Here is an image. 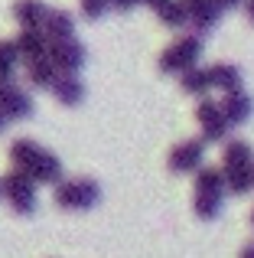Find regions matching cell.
Masks as SVG:
<instances>
[{
    "instance_id": "obj_3",
    "label": "cell",
    "mask_w": 254,
    "mask_h": 258,
    "mask_svg": "<svg viewBox=\"0 0 254 258\" xmlns=\"http://www.w3.org/2000/svg\"><path fill=\"white\" fill-rule=\"evenodd\" d=\"M225 173L222 167H202L196 173V200H192V209H196L199 219H215L222 213L225 203Z\"/></svg>"
},
{
    "instance_id": "obj_22",
    "label": "cell",
    "mask_w": 254,
    "mask_h": 258,
    "mask_svg": "<svg viewBox=\"0 0 254 258\" xmlns=\"http://www.w3.org/2000/svg\"><path fill=\"white\" fill-rule=\"evenodd\" d=\"M104 10H108V0H82V13H85L88 20L104 17Z\"/></svg>"
},
{
    "instance_id": "obj_20",
    "label": "cell",
    "mask_w": 254,
    "mask_h": 258,
    "mask_svg": "<svg viewBox=\"0 0 254 258\" xmlns=\"http://www.w3.org/2000/svg\"><path fill=\"white\" fill-rule=\"evenodd\" d=\"M17 62H20V52L13 46V39H0V82H10Z\"/></svg>"
},
{
    "instance_id": "obj_2",
    "label": "cell",
    "mask_w": 254,
    "mask_h": 258,
    "mask_svg": "<svg viewBox=\"0 0 254 258\" xmlns=\"http://www.w3.org/2000/svg\"><path fill=\"white\" fill-rule=\"evenodd\" d=\"M222 173H225V186L228 193L244 196L254 189V154L251 144L244 141H228L222 151Z\"/></svg>"
},
{
    "instance_id": "obj_9",
    "label": "cell",
    "mask_w": 254,
    "mask_h": 258,
    "mask_svg": "<svg viewBox=\"0 0 254 258\" xmlns=\"http://www.w3.org/2000/svg\"><path fill=\"white\" fill-rule=\"evenodd\" d=\"M196 121L199 127H202V141H225V134H228V118H225L222 105H215V101L202 98L196 108Z\"/></svg>"
},
{
    "instance_id": "obj_10",
    "label": "cell",
    "mask_w": 254,
    "mask_h": 258,
    "mask_svg": "<svg viewBox=\"0 0 254 258\" xmlns=\"http://www.w3.org/2000/svg\"><path fill=\"white\" fill-rule=\"evenodd\" d=\"M0 114L7 121H23L33 114V98L13 82H0Z\"/></svg>"
},
{
    "instance_id": "obj_6",
    "label": "cell",
    "mask_w": 254,
    "mask_h": 258,
    "mask_svg": "<svg viewBox=\"0 0 254 258\" xmlns=\"http://www.w3.org/2000/svg\"><path fill=\"white\" fill-rule=\"evenodd\" d=\"M4 200L10 203V209L17 216L36 213V183H33L26 173H20V170L7 173L4 176Z\"/></svg>"
},
{
    "instance_id": "obj_8",
    "label": "cell",
    "mask_w": 254,
    "mask_h": 258,
    "mask_svg": "<svg viewBox=\"0 0 254 258\" xmlns=\"http://www.w3.org/2000/svg\"><path fill=\"white\" fill-rule=\"evenodd\" d=\"M49 59L59 69V76H78L85 59H88V52H85V46L78 43V39H65V43L49 46Z\"/></svg>"
},
{
    "instance_id": "obj_23",
    "label": "cell",
    "mask_w": 254,
    "mask_h": 258,
    "mask_svg": "<svg viewBox=\"0 0 254 258\" xmlns=\"http://www.w3.org/2000/svg\"><path fill=\"white\" fill-rule=\"evenodd\" d=\"M111 7H114V10H134V7L140 4V0H108Z\"/></svg>"
},
{
    "instance_id": "obj_14",
    "label": "cell",
    "mask_w": 254,
    "mask_h": 258,
    "mask_svg": "<svg viewBox=\"0 0 254 258\" xmlns=\"http://www.w3.org/2000/svg\"><path fill=\"white\" fill-rule=\"evenodd\" d=\"M222 111H225V118H228V124H244V121L251 118V111H254V101H251V95L244 92V88H238V92H228L222 101Z\"/></svg>"
},
{
    "instance_id": "obj_21",
    "label": "cell",
    "mask_w": 254,
    "mask_h": 258,
    "mask_svg": "<svg viewBox=\"0 0 254 258\" xmlns=\"http://www.w3.org/2000/svg\"><path fill=\"white\" fill-rule=\"evenodd\" d=\"M160 20H163L166 26H183L189 23V13H186V4L183 0H170V4L160 10Z\"/></svg>"
},
{
    "instance_id": "obj_27",
    "label": "cell",
    "mask_w": 254,
    "mask_h": 258,
    "mask_svg": "<svg viewBox=\"0 0 254 258\" xmlns=\"http://www.w3.org/2000/svg\"><path fill=\"white\" fill-rule=\"evenodd\" d=\"M244 7H248V17H251V23H254V0H248Z\"/></svg>"
},
{
    "instance_id": "obj_13",
    "label": "cell",
    "mask_w": 254,
    "mask_h": 258,
    "mask_svg": "<svg viewBox=\"0 0 254 258\" xmlns=\"http://www.w3.org/2000/svg\"><path fill=\"white\" fill-rule=\"evenodd\" d=\"M183 4H186V13H189V23L196 26L199 33L212 30V26L218 23V17H222L218 0H183Z\"/></svg>"
},
{
    "instance_id": "obj_4",
    "label": "cell",
    "mask_w": 254,
    "mask_h": 258,
    "mask_svg": "<svg viewBox=\"0 0 254 258\" xmlns=\"http://www.w3.org/2000/svg\"><path fill=\"white\" fill-rule=\"evenodd\" d=\"M59 209H72V213H82V209H91L98 200H101V186H98L91 176H75V180H62L52 193Z\"/></svg>"
},
{
    "instance_id": "obj_11",
    "label": "cell",
    "mask_w": 254,
    "mask_h": 258,
    "mask_svg": "<svg viewBox=\"0 0 254 258\" xmlns=\"http://www.w3.org/2000/svg\"><path fill=\"white\" fill-rule=\"evenodd\" d=\"M13 46H17L20 59H26V66L49 56V39H46L43 30H20L17 39H13Z\"/></svg>"
},
{
    "instance_id": "obj_25",
    "label": "cell",
    "mask_w": 254,
    "mask_h": 258,
    "mask_svg": "<svg viewBox=\"0 0 254 258\" xmlns=\"http://www.w3.org/2000/svg\"><path fill=\"white\" fill-rule=\"evenodd\" d=\"M238 258H254V242H248V245L241 248V255H238Z\"/></svg>"
},
{
    "instance_id": "obj_26",
    "label": "cell",
    "mask_w": 254,
    "mask_h": 258,
    "mask_svg": "<svg viewBox=\"0 0 254 258\" xmlns=\"http://www.w3.org/2000/svg\"><path fill=\"white\" fill-rule=\"evenodd\" d=\"M241 4V0H218V7H222V10H231V7H238Z\"/></svg>"
},
{
    "instance_id": "obj_18",
    "label": "cell",
    "mask_w": 254,
    "mask_h": 258,
    "mask_svg": "<svg viewBox=\"0 0 254 258\" xmlns=\"http://www.w3.org/2000/svg\"><path fill=\"white\" fill-rule=\"evenodd\" d=\"M26 76H30V82L39 85V88H52V85L59 82V69L52 66L49 56L39 59V62H30V66H26Z\"/></svg>"
},
{
    "instance_id": "obj_16",
    "label": "cell",
    "mask_w": 254,
    "mask_h": 258,
    "mask_svg": "<svg viewBox=\"0 0 254 258\" xmlns=\"http://www.w3.org/2000/svg\"><path fill=\"white\" fill-rule=\"evenodd\" d=\"M52 95H56L59 105L75 108V105H82V101H85V85H82V79H78V76H59V82L52 85Z\"/></svg>"
},
{
    "instance_id": "obj_24",
    "label": "cell",
    "mask_w": 254,
    "mask_h": 258,
    "mask_svg": "<svg viewBox=\"0 0 254 258\" xmlns=\"http://www.w3.org/2000/svg\"><path fill=\"white\" fill-rule=\"evenodd\" d=\"M140 4H147L150 10H157V13H160V10H163L166 4H170V0H140Z\"/></svg>"
},
{
    "instance_id": "obj_29",
    "label": "cell",
    "mask_w": 254,
    "mask_h": 258,
    "mask_svg": "<svg viewBox=\"0 0 254 258\" xmlns=\"http://www.w3.org/2000/svg\"><path fill=\"white\" fill-rule=\"evenodd\" d=\"M0 196H4V180H0Z\"/></svg>"
},
{
    "instance_id": "obj_5",
    "label": "cell",
    "mask_w": 254,
    "mask_h": 258,
    "mask_svg": "<svg viewBox=\"0 0 254 258\" xmlns=\"http://www.w3.org/2000/svg\"><path fill=\"white\" fill-rule=\"evenodd\" d=\"M199 56H202V39L199 36H179L176 43H170L160 52V72L186 76L189 69H196Z\"/></svg>"
},
{
    "instance_id": "obj_19",
    "label": "cell",
    "mask_w": 254,
    "mask_h": 258,
    "mask_svg": "<svg viewBox=\"0 0 254 258\" xmlns=\"http://www.w3.org/2000/svg\"><path fill=\"white\" fill-rule=\"evenodd\" d=\"M179 85H183V92H189V95H205L212 88L209 82V69H189L186 76H179Z\"/></svg>"
},
{
    "instance_id": "obj_1",
    "label": "cell",
    "mask_w": 254,
    "mask_h": 258,
    "mask_svg": "<svg viewBox=\"0 0 254 258\" xmlns=\"http://www.w3.org/2000/svg\"><path fill=\"white\" fill-rule=\"evenodd\" d=\"M10 160L20 173H26L33 183H62V160L56 157L52 151L33 144V141L20 138L10 144Z\"/></svg>"
},
{
    "instance_id": "obj_30",
    "label": "cell",
    "mask_w": 254,
    "mask_h": 258,
    "mask_svg": "<svg viewBox=\"0 0 254 258\" xmlns=\"http://www.w3.org/2000/svg\"><path fill=\"white\" fill-rule=\"evenodd\" d=\"M251 226H254V213H251Z\"/></svg>"
},
{
    "instance_id": "obj_7",
    "label": "cell",
    "mask_w": 254,
    "mask_h": 258,
    "mask_svg": "<svg viewBox=\"0 0 254 258\" xmlns=\"http://www.w3.org/2000/svg\"><path fill=\"white\" fill-rule=\"evenodd\" d=\"M202 157H205V141L189 138V141H179L173 147L166 164H170L173 173H199L202 170Z\"/></svg>"
},
{
    "instance_id": "obj_15",
    "label": "cell",
    "mask_w": 254,
    "mask_h": 258,
    "mask_svg": "<svg viewBox=\"0 0 254 258\" xmlns=\"http://www.w3.org/2000/svg\"><path fill=\"white\" fill-rule=\"evenodd\" d=\"M43 33H46V39H49V46L65 43V39H75V20H72V13H65V10H52L49 20H46V26H43Z\"/></svg>"
},
{
    "instance_id": "obj_12",
    "label": "cell",
    "mask_w": 254,
    "mask_h": 258,
    "mask_svg": "<svg viewBox=\"0 0 254 258\" xmlns=\"http://www.w3.org/2000/svg\"><path fill=\"white\" fill-rule=\"evenodd\" d=\"M49 13L52 10L43 0H17V4H13V17H17L20 30H43Z\"/></svg>"
},
{
    "instance_id": "obj_17",
    "label": "cell",
    "mask_w": 254,
    "mask_h": 258,
    "mask_svg": "<svg viewBox=\"0 0 254 258\" xmlns=\"http://www.w3.org/2000/svg\"><path fill=\"white\" fill-rule=\"evenodd\" d=\"M209 82H212V88L228 95V92H238V88H241V72L231 62H215L209 69Z\"/></svg>"
},
{
    "instance_id": "obj_28",
    "label": "cell",
    "mask_w": 254,
    "mask_h": 258,
    "mask_svg": "<svg viewBox=\"0 0 254 258\" xmlns=\"http://www.w3.org/2000/svg\"><path fill=\"white\" fill-rule=\"evenodd\" d=\"M4 127H7V118H4V114H0V131H4Z\"/></svg>"
}]
</instances>
